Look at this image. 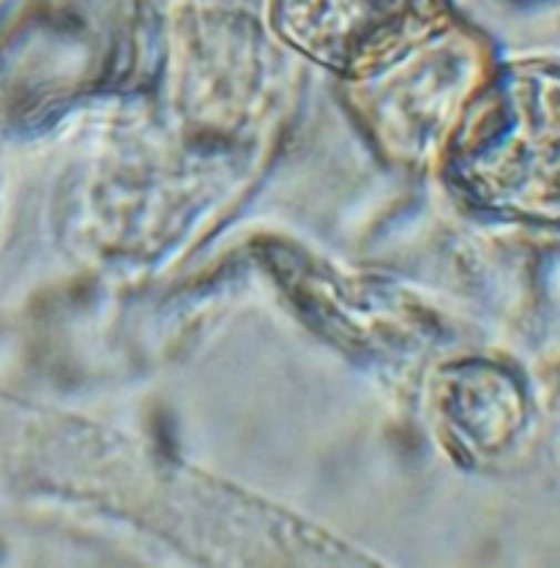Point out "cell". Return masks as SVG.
Listing matches in <instances>:
<instances>
[{
	"label": "cell",
	"mask_w": 560,
	"mask_h": 568,
	"mask_svg": "<svg viewBox=\"0 0 560 568\" xmlns=\"http://www.w3.org/2000/svg\"><path fill=\"white\" fill-rule=\"evenodd\" d=\"M276 31L342 74H375L446 26V0H271Z\"/></svg>",
	"instance_id": "obj_2"
},
{
	"label": "cell",
	"mask_w": 560,
	"mask_h": 568,
	"mask_svg": "<svg viewBox=\"0 0 560 568\" xmlns=\"http://www.w3.org/2000/svg\"><path fill=\"white\" fill-rule=\"evenodd\" d=\"M451 170L485 209L560 219V71H506L459 126Z\"/></svg>",
	"instance_id": "obj_1"
}]
</instances>
